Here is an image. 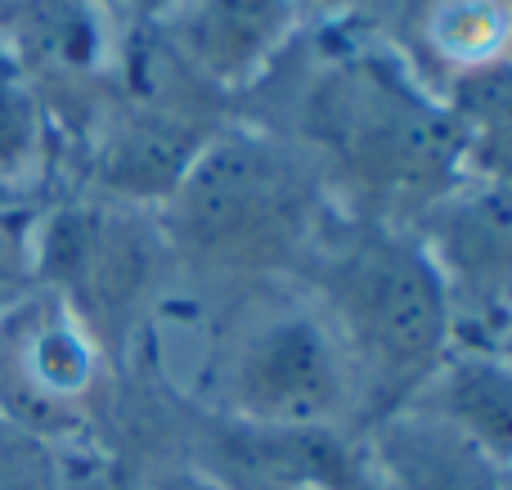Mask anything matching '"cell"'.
<instances>
[{"instance_id":"obj_1","label":"cell","mask_w":512,"mask_h":490,"mask_svg":"<svg viewBox=\"0 0 512 490\" xmlns=\"http://www.w3.org/2000/svg\"><path fill=\"white\" fill-rule=\"evenodd\" d=\"M301 266L310 270L306 297L333 324L355 369L364 414L373 419L414 401L459 342L450 288L423 239L409 225L360 216L324 225Z\"/></svg>"},{"instance_id":"obj_2","label":"cell","mask_w":512,"mask_h":490,"mask_svg":"<svg viewBox=\"0 0 512 490\" xmlns=\"http://www.w3.org/2000/svg\"><path fill=\"white\" fill-rule=\"evenodd\" d=\"M319 162L364 203L369 221L405 225L459 180H468V140L445 99L409 63L378 50L342 54L306 108Z\"/></svg>"},{"instance_id":"obj_3","label":"cell","mask_w":512,"mask_h":490,"mask_svg":"<svg viewBox=\"0 0 512 490\" xmlns=\"http://www.w3.org/2000/svg\"><path fill=\"white\" fill-rule=\"evenodd\" d=\"M153 216L171 261L225 279L301 266L328 225L319 162L256 126H216Z\"/></svg>"},{"instance_id":"obj_4","label":"cell","mask_w":512,"mask_h":490,"mask_svg":"<svg viewBox=\"0 0 512 490\" xmlns=\"http://www.w3.org/2000/svg\"><path fill=\"white\" fill-rule=\"evenodd\" d=\"M216 401L225 423L270 432L342 428L364 405L351 360L310 297L265 302L225 338Z\"/></svg>"},{"instance_id":"obj_5","label":"cell","mask_w":512,"mask_h":490,"mask_svg":"<svg viewBox=\"0 0 512 490\" xmlns=\"http://www.w3.org/2000/svg\"><path fill=\"white\" fill-rule=\"evenodd\" d=\"M104 338L36 284L0 315V419L41 441H81L104 392Z\"/></svg>"},{"instance_id":"obj_6","label":"cell","mask_w":512,"mask_h":490,"mask_svg":"<svg viewBox=\"0 0 512 490\" xmlns=\"http://www.w3.org/2000/svg\"><path fill=\"white\" fill-rule=\"evenodd\" d=\"M158 216L153 230L122 203H72L36 225V284L59 293L104 338V320L131 315L167 261Z\"/></svg>"},{"instance_id":"obj_7","label":"cell","mask_w":512,"mask_h":490,"mask_svg":"<svg viewBox=\"0 0 512 490\" xmlns=\"http://www.w3.org/2000/svg\"><path fill=\"white\" fill-rule=\"evenodd\" d=\"M297 0H185L162 23V50L203 95H239L261 86L301 32Z\"/></svg>"},{"instance_id":"obj_8","label":"cell","mask_w":512,"mask_h":490,"mask_svg":"<svg viewBox=\"0 0 512 490\" xmlns=\"http://www.w3.org/2000/svg\"><path fill=\"white\" fill-rule=\"evenodd\" d=\"M409 230L423 239L427 257L445 275L454 320L499 311L512 315V185L504 180H459ZM495 324V329H499Z\"/></svg>"},{"instance_id":"obj_9","label":"cell","mask_w":512,"mask_h":490,"mask_svg":"<svg viewBox=\"0 0 512 490\" xmlns=\"http://www.w3.org/2000/svg\"><path fill=\"white\" fill-rule=\"evenodd\" d=\"M355 446L373 490H512V468L414 401L373 414Z\"/></svg>"},{"instance_id":"obj_10","label":"cell","mask_w":512,"mask_h":490,"mask_svg":"<svg viewBox=\"0 0 512 490\" xmlns=\"http://www.w3.org/2000/svg\"><path fill=\"white\" fill-rule=\"evenodd\" d=\"M414 405L512 468V365L490 342H454L414 392Z\"/></svg>"},{"instance_id":"obj_11","label":"cell","mask_w":512,"mask_h":490,"mask_svg":"<svg viewBox=\"0 0 512 490\" xmlns=\"http://www.w3.org/2000/svg\"><path fill=\"white\" fill-rule=\"evenodd\" d=\"M409 14V50L445 86L508 63L512 0H418Z\"/></svg>"},{"instance_id":"obj_12","label":"cell","mask_w":512,"mask_h":490,"mask_svg":"<svg viewBox=\"0 0 512 490\" xmlns=\"http://www.w3.org/2000/svg\"><path fill=\"white\" fill-rule=\"evenodd\" d=\"M54 113L9 36L0 32V194H23L50 162Z\"/></svg>"},{"instance_id":"obj_13","label":"cell","mask_w":512,"mask_h":490,"mask_svg":"<svg viewBox=\"0 0 512 490\" xmlns=\"http://www.w3.org/2000/svg\"><path fill=\"white\" fill-rule=\"evenodd\" d=\"M36 225L41 212L23 194H0V315L36 288Z\"/></svg>"},{"instance_id":"obj_14","label":"cell","mask_w":512,"mask_h":490,"mask_svg":"<svg viewBox=\"0 0 512 490\" xmlns=\"http://www.w3.org/2000/svg\"><path fill=\"white\" fill-rule=\"evenodd\" d=\"M54 490H149V486L113 450L81 437L54 446Z\"/></svg>"},{"instance_id":"obj_15","label":"cell","mask_w":512,"mask_h":490,"mask_svg":"<svg viewBox=\"0 0 512 490\" xmlns=\"http://www.w3.org/2000/svg\"><path fill=\"white\" fill-rule=\"evenodd\" d=\"M0 490H54V441L0 419Z\"/></svg>"},{"instance_id":"obj_16","label":"cell","mask_w":512,"mask_h":490,"mask_svg":"<svg viewBox=\"0 0 512 490\" xmlns=\"http://www.w3.org/2000/svg\"><path fill=\"white\" fill-rule=\"evenodd\" d=\"M108 5L122 18H131V23H162V18H167L171 9H180L185 0H108Z\"/></svg>"},{"instance_id":"obj_17","label":"cell","mask_w":512,"mask_h":490,"mask_svg":"<svg viewBox=\"0 0 512 490\" xmlns=\"http://www.w3.org/2000/svg\"><path fill=\"white\" fill-rule=\"evenodd\" d=\"M301 14H319V18H342V14H355L360 5H369V0H297Z\"/></svg>"},{"instance_id":"obj_18","label":"cell","mask_w":512,"mask_h":490,"mask_svg":"<svg viewBox=\"0 0 512 490\" xmlns=\"http://www.w3.org/2000/svg\"><path fill=\"white\" fill-rule=\"evenodd\" d=\"M490 347H495L499 356H504L508 365H512V315H508V320H504V324H499V329H495V338H490Z\"/></svg>"},{"instance_id":"obj_19","label":"cell","mask_w":512,"mask_h":490,"mask_svg":"<svg viewBox=\"0 0 512 490\" xmlns=\"http://www.w3.org/2000/svg\"><path fill=\"white\" fill-rule=\"evenodd\" d=\"M18 9V0H0V27H5V18Z\"/></svg>"},{"instance_id":"obj_20","label":"cell","mask_w":512,"mask_h":490,"mask_svg":"<svg viewBox=\"0 0 512 490\" xmlns=\"http://www.w3.org/2000/svg\"><path fill=\"white\" fill-rule=\"evenodd\" d=\"M508 63H512V50H508Z\"/></svg>"}]
</instances>
